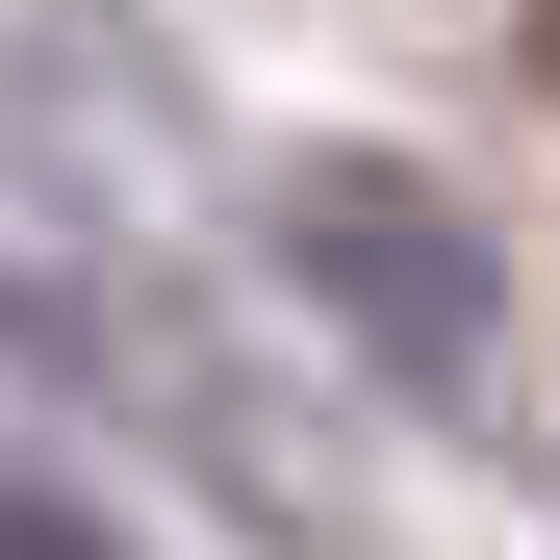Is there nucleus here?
<instances>
[{"label":"nucleus","instance_id":"obj_1","mask_svg":"<svg viewBox=\"0 0 560 560\" xmlns=\"http://www.w3.org/2000/svg\"><path fill=\"white\" fill-rule=\"evenodd\" d=\"M306 255H331V280H383V331H408V357L485 331V280H458V230L408 205V178H306Z\"/></svg>","mask_w":560,"mask_h":560},{"label":"nucleus","instance_id":"obj_2","mask_svg":"<svg viewBox=\"0 0 560 560\" xmlns=\"http://www.w3.org/2000/svg\"><path fill=\"white\" fill-rule=\"evenodd\" d=\"M0 560H128V535L77 510V485H0Z\"/></svg>","mask_w":560,"mask_h":560}]
</instances>
